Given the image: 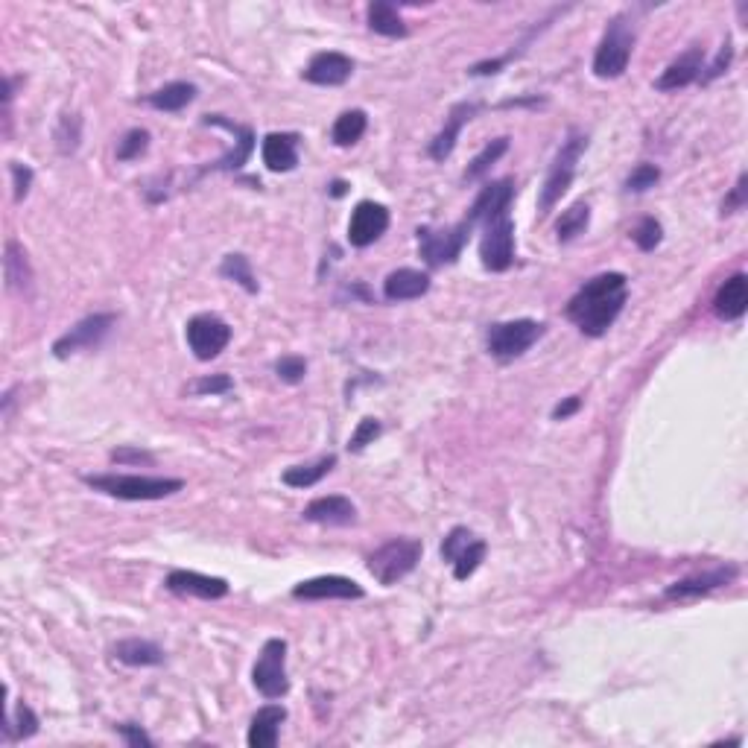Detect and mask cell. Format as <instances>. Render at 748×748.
Instances as JSON below:
<instances>
[{
	"label": "cell",
	"mask_w": 748,
	"mask_h": 748,
	"mask_svg": "<svg viewBox=\"0 0 748 748\" xmlns=\"http://www.w3.org/2000/svg\"><path fill=\"white\" fill-rule=\"evenodd\" d=\"M509 150V138H494V141H488L483 152L468 164V170H465V182H477V179H483L488 170H491V164H497L500 158H503V152Z\"/></svg>",
	"instance_id": "obj_34"
},
{
	"label": "cell",
	"mask_w": 748,
	"mask_h": 748,
	"mask_svg": "<svg viewBox=\"0 0 748 748\" xmlns=\"http://www.w3.org/2000/svg\"><path fill=\"white\" fill-rule=\"evenodd\" d=\"M731 59H734V41H731V38H725V44L719 47V53H716V59L711 62V68H708L705 74L699 76V79H702L705 85H708V82H713L716 76H722L725 71H728V68H731Z\"/></svg>",
	"instance_id": "obj_43"
},
{
	"label": "cell",
	"mask_w": 748,
	"mask_h": 748,
	"mask_svg": "<svg viewBox=\"0 0 748 748\" xmlns=\"http://www.w3.org/2000/svg\"><path fill=\"white\" fill-rule=\"evenodd\" d=\"M114 325H117V316H114V313H94V316H85L82 322H76L68 334H62V337L53 342V357L68 360L71 354L100 348L103 339L112 334Z\"/></svg>",
	"instance_id": "obj_10"
},
{
	"label": "cell",
	"mask_w": 748,
	"mask_h": 748,
	"mask_svg": "<svg viewBox=\"0 0 748 748\" xmlns=\"http://www.w3.org/2000/svg\"><path fill=\"white\" fill-rule=\"evenodd\" d=\"M748 176L743 173L740 176V182H737V187L731 190V196H725V202H722V217L725 214H737V211H743L746 208V190H748Z\"/></svg>",
	"instance_id": "obj_48"
},
{
	"label": "cell",
	"mask_w": 748,
	"mask_h": 748,
	"mask_svg": "<svg viewBox=\"0 0 748 748\" xmlns=\"http://www.w3.org/2000/svg\"><path fill=\"white\" fill-rule=\"evenodd\" d=\"M334 196H342L345 193V182H334V190H331Z\"/></svg>",
	"instance_id": "obj_51"
},
{
	"label": "cell",
	"mask_w": 748,
	"mask_h": 748,
	"mask_svg": "<svg viewBox=\"0 0 748 748\" xmlns=\"http://www.w3.org/2000/svg\"><path fill=\"white\" fill-rule=\"evenodd\" d=\"M220 275L240 284L246 293H258V281H255V272H252V263L246 255H225L223 263H220Z\"/></svg>",
	"instance_id": "obj_33"
},
{
	"label": "cell",
	"mask_w": 748,
	"mask_h": 748,
	"mask_svg": "<svg viewBox=\"0 0 748 748\" xmlns=\"http://www.w3.org/2000/svg\"><path fill=\"white\" fill-rule=\"evenodd\" d=\"M82 141V120L79 114H62L59 126H56V147L62 155H74Z\"/></svg>",
	"instance_id": "obj_36"
},
{
	"label": "cell",
	"mask_w": 748,
	"mask_h": 748,
	"mask_svg": "<svg viewBox=\"0 0 748 748\" xmlns=\"http://www.w3.org/2000/svg\"><path fill=\"white\" fill-rule=\"evenodd\" d=\"M588 225H591V208H588V202H576V205H570V208L561 214L559 223H556L559 243H570V240H576L579 234H585V231H588Z\"/></svg>",
	"instance_id": "obj_32"
},
{
	"label": "cell",
	"mask_w": 748,
	"mask_h": 748,
	"mask_svg": "<svg viewBox=\"0 0 748 748\" xmlns=\"http://www.w3.org/2000/svg\"><path fill=\"white\" fill-rule=\"evenodd\" d=\"M293 597L307 602H322V599H363L366 591L348 579V576H316L293 588Z\"/></svg>",
	"instance_id": "obj_14"
},
{
	"label": "cell",
	"mask_w": 748,
	"mask_h": 748,
	"mask_svg": "<svg viewBox=\"0 0 748 748\" xmlns=\"http://www.w3.org/2000/svg\"><path fill=\"white\" fill-rule=\"evenodd\" d=\"M632 50H635V27L629 24L626 15L611 18V24L605 27L602 41H599L597 56H594V74L599 79H617V76H623L626 68H629Z\"/></svg>",
	"instance_id": "obj_4"
},
{
	"label": "cell",
	"mask_w": 748,
	"mask_h": 748,
	"mask_svg": "<svg viewBox=\"0 0 748 748\" xmlns=\"http://www.w3.org/2000/svg\"><path fill=\"white\" fill-rule=\"evenodd\" d=\"M354 74V62L345 56V53H337V50H325V53H316L304 71V79L313 82V85H325V88H337L342 82H348V76Z\"/></svg>",
	"instance_id": "obj_17"
},
{
	"label": "cell",
	"mask_w": 748,
	"mask_h": 748,
	"mask_svg": "<svg viewBox=\"0 0 748 748\" xmlns=\"http://www.w3.org/2000/svg\"><path fill=\"white\" fill-rule=\"evenodd\" d=\"M480 240V261L488 272H506L515 263V223L509 211L488 217Z\"/></svg>",
	"instance_id": "obj_9"
},
{
	"label": "cell",
	"mask_w": 748,
	"mask_h": 748,
	"mask_svg": "<svg viewBox=\"0 0 748 748\" xmlns=\"http://www.w3.org/2000/svg\"><path fill=\"white\" fill-rule=\"evenodd\" d=\"M702 71H705V50L702 47H690L687 53H681L673 65L655 79V88L658 91H681V88L699 82Z\"/></svg>",
	"instance_id": "obj_18"
},
{
	"label": "cell",
	"mask_w": 748,
	"mask_h": 748,
	"mask_svg": "<svg viewBox=\"0 0 748 748\" xmlns=\"http://www.w3.org/2000/svg\"><path fill=\"white\" fill-rule=\"evenodd\" d=\"M585 147H588V138L579 132H570L567 141L561 144V150L556 152V158L550 164V173L544 179V187H541V199H538L541 217H547L556 208V202H561L567 187L573 185V176H576V167H579V158H582Z\"/></svg>",
	"instance_id": "obj_3"
},
{
	"label": "cell",
	"mask_w": 748,
	"mask_h": 748,
	"mask_svg": "<svg viewBox=\"0 0 748 748\" xmlns=\"http://www.w3.org/2000/svg\"><path fill=\"white\" fill-rule=\"evenodd\" d=\"M427 290H430V275L421 269H395L383 281V299L386 301L421 299Z\"/></svg>",
	"instance_id": "obj_25"
},
{
	"label": "cell",
	"mask_w": 748,
	"mask_h": 748,
	"mask_svg": "<svg viewBox=\"0 0 748 748\" xmlns=\"http://www.w3.org/2000/svg\"><path fill=\"white\" fill-rule=\"evenodd\" d=\"M366 21H369V30L377 33V36L404 38L410 33L407 24H404V18H401V12H398L392 3H386V0H374V3H369Z\"/></svg>",
	"instance_id": "obj_28"
},
{
	"label": "cell",
	"mask_w": 748,
	"mask_h": 748,
	"mask_svg": "<svg viewBox=\"0 0 748 748\" xmlns=\"http://www.w3.org/2000/svg\"><path fill=\"white\" fill-rule=\"evenodd\" d=\"M477 103H456L450 114L445 117V126L439 129V135L430 141V158L433 161H448L453 150H456V141H459V132H462V126L477 114Z\"/></svg>",
	"instance_id": "obj_19"
},
{
	"label": "cell",
	"mask_w": 748,
	"mask_h": 748,
	"mask_svg": "<svg viewBox=\"0 0 748 748\" xmlns=\"http://www.w3.org/2000/svg\"><path fill=\"white\" fill-rule=\"evenodd\" d=\"M85 486L94 491H103L117 500H164L176 491H182L185 483L173 477H144V474H88L82 477Z\"/></svg>",
	"instance_id": "obj_2"
},
{
	"label": "cell",
	"mask_w": 748,
	"mask_h": 748,
	"mask_svg": "<svg viewBox=\"0 0 748 748\" xmlns=\"http://www.w3.org/2000/svg\"><path fill=\"white\" fill-rule=\"evenodd\" d=\"M252 684L263 699H284L290 693L287 678V640L269 637L252 667Z\"/></svg>",
	"instance_id": "obj_7"
},
{
	"label": "cell",
	"mask_w": 748,
	"mask_h": 748,
	"mask_svg": "<svg viewBox=\"0 0 748 748\" xmlns=\"http://www.w3.org/2000/svg\"><path fill=\"white\" fill-rule=\"evenodd\" d=\"M196 100V85L193 82H170L158 91L144 97V103L158 112H182Z\"/></svg>",
	"instance_id": "obj_29"
},
{
	"label": "cell",
	"mask_w": 748,
	"mask_h": 748,
	"mask_svg": "<svg viewBox=\"0 0 748 748\" xmlns=\"http://www.w3.org/2000/svg\"><path fill=\"white\" fill-rule=\"evenodd\" d=\"M275 374L284 380V383H301L304 374H307V363L304 357H296V354H287L275 363Z\"/></svg>",
	"instance_id": "obj_42"
},
{
	"label": "cell",
	"mask_w": 748,
	"mask_h": 748,
	"mask_svg": "<svg viewBox=\"0 0 748 748\" xmlns=\"http://www.w3.org/2000/svg\"><path fill=\"white\" fill-rule=\"evenodd\" d=\"M185 337L190 351H193V357L202 360V363H208V360L220 357L225 351V345L231 342V328H228V322L220 319L217 313H199V316H193L187 322Z\"/></svg>",
	"instance_id": "obj_11"
},
{
	"label": "cell",
	"mask_w": 748,
	"mask_h": 748,
	"mask_svg": "<svg viewBox=\"0 0 748 748\" xmlns=\"http://www.w3.org/2000/svg\"><path fill=\"white\" fill-rule=\"evenodd\" d=\"M579 407H582V398H576V395H573V398H567L564 404H559V407L553 410V418H556V421H564V418H570V415L579 410Z\"/></svg>",
	"instance_id": "obj_50"
},
{
	"label": "cell",
	"mask_w": 748,
	"mask_h": 748,
	"mask_svg": "<svg viewBox=\"0 0 748 748\" xmlns=\"http://www.w3.org/2000/svg\"><path fill=\"white\" fill-rule=\"evenodd\" d=\"M337 465V456L328 453V456H319L316 462H307V465H296V468H287L284 471V483L290 488H310L316 486L319 480H325Z\"/></svg>",
	"instance_id": "obj_30"
},
{
	"label": "cell",
	"mask_w": 748,
	"mask_h": 748,
	"mask_svg": "<svg viewBox=\"0 0 748 748\" xmlns=\"http://www.w3.org/2000/svg\"><path fill=\"white\" fill-rule=\"evenodd\" d=\"M658 179H661V170L655 164H637L632 176L626 179V190L629 193H643V190L658 185Z\"/></svg>",
	"instance_id": "obj_39"
},
{
	"label": "cell",
	"mask_w": 748,
	"mask_h": 748,
	"mask_svg": "<svg viewBox=\"0 0 748 748\" xmlns=\"http://www.w3.org/2000/svg\"><path fill=\"white\" fill-rule=\"evenodd\" d=\"M626 299H629L626 275L623 272H602V275L582 284V290L567 301L564 313L585 337H602L623 313Z\"/></svg>",
	"instance_id": "obj_1"
},
{
	"label": "cell",
	"mask_w": 748,
	"mask_h": 748,
	"mask_svg": "<svg viewBox=\"0 0 748 748\" xmlns=\"http://www.w3.org/2000/svg\"><path fill=\"white\" fill-rule=\"evenodd\" d=\"M301 515L310 524L351 526L357 521V506L342 494H328V497H316L313 503H307Z\"/></svg>",
	"instance_id": "obj_16"
},
{
	"label": "cell",
	"mask_w": 748,
	"mask_h": 748,
	"mask_svg": "<svg viewBox=\"0 0 748 748\" xmlns=\"http://www.w3.org/2000/svg\"><path fill=\"white\" fill-rule=\"evenodd\" d=\"M9 170H12V185H15V202H24L30 187H33V170L27 164H18V161H12Z\"/></svg>",
	"instance_id": "obj_46"
},
{
	"label": "cell",
	"mask_w": 748,
	"mask_h": 748,
	"mask_svg": "<svg viewBox=\"0 0 748 748\" xmlns=\"http://www.w3.org/2000/svg\"><path fill=\"white\" fill-rule=\"evenodd\" d=\"M15 737L18 740H30V737H36V731H38V716L33 713V708L30 705H18V711H15Z\"/></svg>",
	"instance_id": "obj_44"
},
{
	"label": "cell",
	"mask_w": 748,
	"mask_h": 748,
	"mask_svg": "<svg viewBox=\"0 0 748 748\" xmlns=\"http://www.w3.org/2000/svg\"><path fill=\"white\" fill-rule=\"evenodd\" d=\"M512 196H515V182H512V179L488 182V185L480 190V196L474 199V205H471L468 217L474 220V225L486 223L488 217H494V214H503V211H509V205H512Z\"/></svg>",
	"instance_id": "obj_21"
},
{
	"label": "cell",
	"mask_w": 748,
	"mask_h": 748,
	"mask_svg": "<svg viewBox=\"0 0 748 748\" xmlns=\"http://www.w3.org/2000/svg\"><path fill=\"white\" fill-rule=\"evenodd\" d=\"M632 237H635L640 252H655L661 246V240H664V228H661V223L655 217H643L637 223L635 231H632Z\"/></svg>",
	"instance_id": "obj_38"
},
{
	"label": "cell",
	"mask_w": 748,
	"mask_h": 748,
	"mask_svg": "<svg viewBox=\"0 0 748 748\" xmlns=\"http://www.w3.org/2000/svg\"><path fill=\"white\" fill-rule=\"evenodd\" d=\"M284 722H287V711L281 705H263L261 711L252 716L246 743L252 748H275Z\"/></svg>",
	"instance_id": "obj_24"
},
{
	"label": "cell",
	"mask_w": 748,
	"mask_h": 748,
	"mask_svg": "<svg viewBox=\"0 0 748 748\" xmlns=\"http://www.w3.org/2000/svg\"><path fill=\"white\" fill-rule=\"evenodd\" d=\"M737 579V567H719V570H711L705 576H693V579H684V582H675L664 591L667 599H690V597H702V594H711L716 588L728 585Z\"/></svg>",
	"instance_id": "obj_26"
},
{
	"label": "cell",
	"mask_w": 748,
	"mask_h": 748,
	"mask_svg": "<svg viewBox=\"0 0 748 748\" xmlns=\"http://www.w3.org/2000/svg\"><path fill=\"white\" fill-rule=\"evenodd\" d=\"M474 541V532L471 529H465V526H456V529H450L448 538H445V544H442V559L445 561H456V556L468 547Z\"/></svg>",
	"instance_id": "obj_41"
},
{
	"label": "cell",
	"mask_w": 748,
	"mask_h": 748,
	"mask_svg": "<svg viewBox=\"0 0 748 748\" xmlns=\"http://www.w3.org/2000/svg\"><path fill=\"white\" fill-rule=\"evenodd\" d=\"M544 337V325L535 319H515V322H497L486 334L488 354L497 360H515L526 354L538 339Z\"/></svg>",
	"instance_id": "obj_8"
},
{
	"label": "cell",
	"mask_w": 748,
	"mask_h": 748,
	"mask_svg": "<svg viewBox=\"0 0 748 748\" xmlns=\"http://www.w3.org/2000/svg\"><path fill=\"white\" fill-rule=\"evenodd\" d=\"M167 588L173 594L196 599H223L228 597V582L220 576H205L196 570H173L167 576Z\"/></svg>",
	"instance_id": "obj_15"
},
{
	"label": "cell",
	"mask_w": 748,
	"mask_h": 748,
	"mask_svg": "<svg viewBox=\"0 0 748 748\" xmlns=\"http://www.w3.org/2000/svg\"><path fill=\"white\" fill-rule=\"evenodd\" d=\"M380 433H383V427H380V421H377V418H363V421L357 424V430H354L351 442H348V450H351V453H360L366 445H372Z\"/></svg>",
	"instance_id": "obj_40"
},
{
	"label": "cell",
	"mask_w": 748,
	"mask_h": 748,
	"mask_svg": "<svg viewBox=\"0 0 748 748\" xmlns=\"http://www.w3.org/2000/svg\"><path fill=\"white\" fill-rule=\"evenodd\" d=\"M748 307V278L743 272L731 275L719 290H716V299H713V310L719 319L725 322H737L743 319Z\"/></svg>",
	"instance_id": "obj_22"
},
{
	"label": "cell",
	"mask_w": 748,
	"mask_h": 748,
	"mask_svg": "<svg viewBox=\"0 0 748 748\" xmlns=\"http://www.w3.org/2000/svg\"><path fill=\"white\" fill-rule=\"evenodd\" d=\"M386 228H389V211L377 202H360L348 223V243L354 249H366L386 234Z\"/></svg>",
	"instance_id": "obj_12"
},
{
	"label": "cell",
	"mask_w": 748,
	"mask_h": 748,
	"mask_svg": "<svg viewBox=\"0 0 748 748\" xmlns=\"http://www.w3.org/2000/svg\"><path fill=\"white\" fill-rule=\"evenodd\" d=\"M112 459L114 462H120V465H126V462H147V465H152V453H147V450H138V448H117L112 450Z\"/></svg>",
	"instance_id": "obj_49"
},
{
	"label": "cell",
	"mask_w": 748,
	"mask_h": 748,
	"mask_svg": "<svg viewBox=\"0 0 748 748\" xmlns=\"http://www.w3.org/2000/svg\"><path fill=\"white\" fill-rule=\"evenodd\" d=\"M114 658L126 667H158L164 661V652L158 643L152 640H141V637H129L114 643Z\"/></svg>",
	"instance_id": "obj_27"
},
{
	"label": "cell",
	"mask_w": 748,
	"mask_h": 748,
	"mask_svg": "<svg viewBox=\"0 0 748 748\" xmlns=\"http://www.w3.org/2000/svg\"><path fill=\"white\" fill-rule=\"evenodd\" d=\"M366 126H369L366 112H360V109L342 112L337 117V123H334V129H331V138H334L337 147H351L366 135Z\"/></svg>",
	"instance_id": "obj_31"
},
{
	"label": "cell",
	"mask_w": 748,
	"mask_h": 748,
	"mask_svg": "<svg viewBox=\"0 0 748 748\" xmlns=\"http://www.w3.org/2000/svg\"><path fill=\"white\" fill-rule=\"evenodd\" d=\"M234 389V380L228 374H211V377H202L193 383V392L196 395H225Z\"/></svg>",
	"instance_id": "obj_45"
},
{
	"label": "cell",
	"mask_w": 748,
	"mask_h": 748,
	"mask_svg": "<svg viewBox=\"0 0 748 748\" xmlns=\"http://www.w3.org/2000/svg\"><path fill=\"white\" fill-rule=\"evenodd\" d=\"M486 541H480V538H474L459 556H456V561H453V576L459 579V582H465L468 576H474L477 573V567L483 564V559H486Z\"/></svg>",
	"instance_id": "obj_35"
},
{
	"label": "cell",
	"mask_w": 748,
	"mask_h": 748,
	"mask_svg": "<svg viewBox=\"0 0 748 748\" xmlns=\"http://www.w3.org/2000/svg\"><path fill=\"white\" fill-rule=\"evenodd\" d=\"M114 731L126 740V746L132 748H152V737L141 728V725H132V722H123V725H114Z\"/></svg>",
	"instance_id": "obj_47"
},
{
	"label": "cell",
	"mask_w": 748,
	"mask_h": 748,
	"mask_svg": "<svg viewBox=\"0 0 748 748\" xmlns=\"http://www.w3.org/2000/svg\"><path fill=\"white\" fill-rule=\"evenodd\" d=\"M424 544L418 538H392L383 547H377L369 556V573L380 585H395L404 576H410L415 564L421 561Z\"/></svg>",
	"instance_id": "obj_5"
},
{
	"label": "cell",
	"mask_w": 748,
	"mask_h": 748,
	"mask_svg": "<svg viewBox=\"0 0 748 748\" xmlns=\"http://www.w3.org/2000/svg\"><path fill=\"white\" fill-rule=\"evenodd\" d=\"M205 126H220V129H228V132L234 135V147H231V152H225L223 158H220L214 167H208V170H225V173L240 170V167L249 161L252 150H255V132H252L249 126H240V123L228 120L223 114H208V117H205Z\"/></svg>",
	"instance_id": "obj_13"
},
{
	"label": "cell",
	"mask_w": 748,
	"mask_h": 748,
	"mask_svg": "<svg viewBox=\"0 0 748 748\" xmlns=\"http://www.w3.org/2000/svg\"><path fill=\"white\" fill-rule=\"evenodd\" d=\"M3 275H6V287L21 293V296H30L33 290V266H30V258H27V249L15 240H6V249H3Z\"/></svg>",
	"instance_id": "obj_23"
},
{
	"label": "cell",
	"mask_w": 748,
	"mask_h": 748,
	"mask_svg": "<svg viewBox=\"0 0 748 748\" xmlns=\"http://www.w3.org/2000/svg\"><path fill=\"white\" fill-rule=\"evenodd\" d=\"M150 150V132L147 129H129L117 144V161H138Z\"/></svg>",
	"instance_id": "obj_37"
},
{
	"label": "cell",
	"mask_w": 748,
	"mask_h": 748,
	"mask_svg": "<svg viewBox=\"0 0 748 748\" xmlns=\"http://www.w3.org/2000/svg\"><path fill=\"white\" fill-rule=\"evenodd\" d=\"M477 225L471 217H465L462 223L448 225V228H418V252L427 261V266H448V263L459 261L471 231Z\"/></svg>",
	"instance_id": "obj_6"
},
{
	"label": "cell",
	"mask_w": 748,
	"mask_h": 748,
	"mask_svg": "<svg viewBox=\"0 0 748 748\" xmlns=\"http://www.w3.org/2000/svg\"><path fill=\"white\" fill-rule=\"evenodd\" d=\"M263 164L272 173H290L299 167V135L296 132H272L263 138Z\"/></svg>",
	"instance_id": "obj_20"
}]
</instances>
